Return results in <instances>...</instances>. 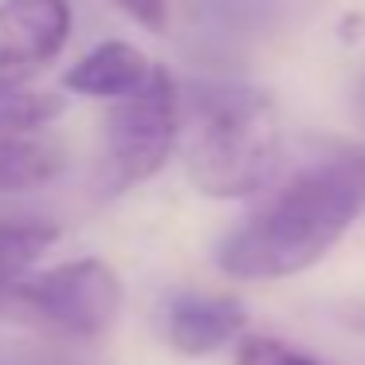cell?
<instances>
[{"mask_svg":"<svg viewBox=\"0 0 365 365\" xmlns=\"http://www.w3.org/2000/svg\"><path fill=\"white\" fill-rule=\"evenodd\" d=\"M365 208V145H334L271 185L259 208L216 244V267L240 283H275L334 252Z\"/></svg>","mask_w":365,"mask_h":365,"instance_id":"cell-1","label":"cell"},{"mask_svg":"<svg viewBox=\"0 0 365 365\" xmlns=\"http://www.w3.org/2000/svg\"><path fill=\"white\" fill-rule=\"evenodd\" d=\"M185 173L212 200H247L275 185L283 130L271 95L244 83H200L185 98Z\"/></svg>","mask_w":365,"mask_h":365,"instance_id":"cell-2","label":"cell"},{"mask_svg":"<svg viewBox=\"0 0 365 365\" xmlns=\"http://www.w3.org/2000/svg\"><path fill=\"white\" fill-rule=\"evenodd\" d=\"M185 134V91L173 71L153 63L138 91L114 98L103 118V177L106 192L142 185L173 158Z\"/></svg>","mask_w":365,"mask_h":365,"instance_id":"cell-3","label":"cell"},{"mask_svg":"<svg viewBox=\"0 0 365 365\" xmlns=\"http://www.w3.org/2000/svg\"><path fill=\"white\" fill-rule=\"evenodd\" d=\"M0 307L71 338H98L122 314V279L110 263L87 255L20 279L0 299Z\"/></svg>","mask_w":365,"mask_h":365,"instance_id":"cell-4","label":"cell"},{"mask_svg":"<svg viewBox=\"0 0 365 365\" xmlns=\"http://www.w3.org/2000/svg\"><path fill=\"white\" fill-rule=\"evenodd\" d=\"M59 114V95L0 79V197L32 192L63 173V145L48 134Z\"/></svg>","mask_w":365,"mask_h":365,"instance_id":"cell-5","label":"cell"},{"mask_svg":"<svg viewBox=\"0 0 365 365\" xmlns=\"http://www.w3.org/2000/svg\"><path fill=\"white\" fill-rule=\"evenodd\" d=\"M71 0H0V79L48 67L71 36Z\"/></svg>","mask_w":365,"mask_h":365,"instance_id":"cell-6","label":"cell"},{"mask_svg":"<svg viewBox=\"0 0 365 365\" xmlns=\"http://www.w3.org/2000/svg\"><path fill=\"white\" fill-rule=\"evenodd\" d=\"M247 307L232 294H177L165 307V341L185 357H208L244 338Z\"/></svg>","mask_w":365,"mask_h":365,"instance_id":"cell-7","label":"cell"},{"mask_svg":"<svg viewBox=\"0 0 365 365\" xmlns=\"http://www.w3.org/2000/svg\"><path fill=\"white\" fill-rule=\"evenodd\" d=\"M153 63L126 40H106L98 48H91L71 71L63 75V87L75 91V95H87V98H114L138 91L145 79H150Z\"/></svg>","mask_w":365,"mask_h":365,"instance_id":"cell-8","label":"cell"},{"mask_svg":"<svg viewBox=\"0 0 365 365\" xmlns=\"http://www.w3.org/2000/svg\"><path fill=\"white\" fill-rule=\"evenodd\" d=\"M59 240V228L48 220H32V216H20V220H0V299L28 279V271L48 255V247Z\"/></svg>","mask_w":365,"mask_h":365,"instance_id":"cell-9","label":"cell"},{"mask_svg":"<svg viewBox=\"0 0 365 365\" xmlns=\"http://www.w3.org/2000/svg\"><path fill=\"white\" fill-rule=\"evenodd\" d=\"M236 365H326V361L302 354L299 346L271 338V334H244L236 341Z\"/></svg>","mask_w":365,"mask_h":365,"instance_id":"cell-10","label":"cell"},{"mask_svg":"<svg viewBox=\"0 0 365 365\" xmlns=\"http://www.w3.org/2000/svg\"><path fill=\"white\" fill-rule=\"evenodd\" d=\"M114 9H122L134 24H142L145 32H165L169 24V4L165 0H110Z\"/></svg>","mask_w":365,"mask_h":365,"instance_id":"cell-11","label":"cell"},{"mask_svg":"<svg viewBox=\"0 0 365 365\" xmlns=\"http://www.w3.org/2000/svg\"><path fill=\"white\" fill-rule=\"evenodd\" d=\"M341 318H346L349 326H357V330H365V302H357V307H354V310H346Z\"/></svg>","mask_w":365,"mask_h":365,"instance_id":"cell-12","label":"cell"},{"mask_svg":"<svg viewBox=\"0 0 365 365\" xmlns=\"http://www.w3.org/2000/svg\"><path fill=\"white\" fill-rule=\"evenodd\" d=\"M354 110H357V122L365 126V83L357 87V98H354Z\"/></svg>","mask_w":365,"mask_h":365,"instance_id":"cell-13","label":"cell"}]
</instances>
